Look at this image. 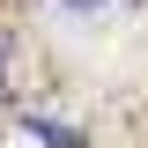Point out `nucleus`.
Listing matches in <instances>:
<instances>
[{
    "instance_id": "f257e3e1",
    "label": "nucleus",
    "mask_w": 148,
    "mask_h": 148,
    "mask_svg": "<svg viewBox=\"0 0 148 148\" xmlns=\"http://www.w3.org/2000/svg\"><path fill=\"white\" fill-rule=\"evenodd\" d=\"M30 133H37V141H52V148H82L74 126H45V119H30Z\"/></svg>"
},
{
    "instance_id": "f03ea898",
    "label": "nucleus",
    "mask_w": 148,
    "mask_h": 148,
    "mask_svg": "<svg viewBox=\"0 0 148 148\" xmlns=\"http://www.w3.org/2000/svg\"><path fill=\"white\" fill-rule=\"evenodd\" d=\"M0 96H8V52H0Z\"/></svg>"
},
{
    "instance_id": "7ed1b4c3",
    "label": "nucleus",
    "mask_w": 148,
    "mask_h": 148,
    "mask_svg": "<svg viewBox=\"0 0 148 148\" xmlns=\"http://www.w3.org/2000/svg\"><path fill=\"white\" fill-rule=\"evenodd\" d=\"M67 8H104V0H67Z\"/></svg>"
}]
</instances>
